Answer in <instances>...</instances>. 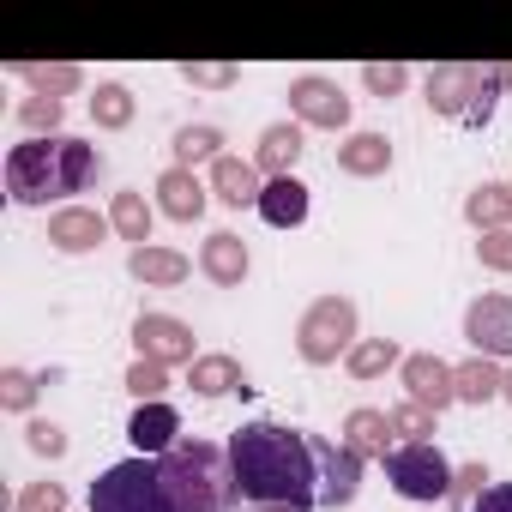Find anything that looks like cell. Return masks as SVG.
<instances>
[{
	"instance_id": "6da1fadb",
	"label": "cell",
	"mask_w": 512,
	"mask_h": 512,
	"mask_svg": "<svg viewBox=\"0 0 512 512\" xmlns=\"http://www.w3.org/2000/svg\"><path fill=\"white\" fill-rule=\"evenodd\" d=\"M229 464L241 482V500L253 506H320V464H314V434L284 428V422H247L229 434Z\"/></svg>"
},
{
	"instance_id": "7a4b0ae2",
	"label": "cell",
	"mask_w": 512,
	"mask_h": 512,
	"mask_svg": "<svg viewBox=\"0 0 512 512\" xmlns=\"http://www.w3.org/2000/svg\"><path fill=\"white\" fill-rule=\"evenodd\" d=\"M97 175H103L97 145H85V139H73V133L25 139V145L7 151V193H13V205H49V199L85 193Z\"/></svg>"
},
{
	"instance_id": "3957f363",
	"label": "cell",
	"mask_w": 512,
	"mask_h": 512,
	"mask_svg": "<svg viewBox=\"0 0 512 512\" xmlns=\"http://www.w3.org/2000/svg\"><path fill=\"white\" fill-rule=\"evenodd\" d=\"M157 470H163L169 494L181 500V512H229V506L241 500L229 446H217V440L187 434V440H175V446L157 458Z\"/></svg>"
},
{
	"instance_id": "277c9868",
	"label": "cell",
	"mask_w": 512,
	"mask_h": 512,
	"mask_svg": "<svg viewBox=\"0 0 512 512\" xmlns=\"http://www.w3.org/2000/svg\"><path fill=\"white\" fill-rule=\"evenodd\" d=\"M512 91V61L506 67H476V61H446L428 73V109L446 121H488L494 97Z\"/></svg>"
},
{
	"instance_id": "5b68a950",
	"label": "cell",
	"mask_w": 512,
	"mask_h": 512,
	"mask_svg": "<svg viewBox=\"0 0 512 512\" xmlns=\"http://www.w3.org/2000/svg\"><path fill=\"white\" fill-rule=\"evenodd\" d=\"M91 512H181L157 458H127L91 482Z\"/></svg>"
},
{
	"instance_id": "8992f818",
	"label": "cell",
	"mask_w": 512,
	"mask_h": 512,
	"mask_svg": "<svg viewBox=\"0 0 512 512\" xmlns=\"http://www.w3.org/2000/svg\"><path fill=\"white\" fill-rule=\"evenodd\" d=\"M362 338H356V302L350 296H320V302H308V314L296 320V350H302V362H314V368H332L338 356H350Z\"/></svg>"
},
{
	"instance_id": "52a82bcc",
	"label": "cell",
	"mask_w": 512,
	"mask_h": 512,
	"mask_svg": "<svg viewBox=\"0 0 512 512\" xmlns=\"http://www.w3.org/2000/svg\"><path fill=\"white\" fill-rule=\"evenodd\" d=\"M386 482H392L404 500L434 506V500L452 494V464H446V452H440L434 440H422V446H392V452H386Z\"/></svg>"
},
{
	"instance_id": "ba28073f",
	"label": "cell",
	"mask_w": 512,
	"mask_h": 512,
	"mask_svg": "<svg viewBox=\"0 0 512 512\" xmlns=\"http://www.w3.org/2000/svg\"><path fill=\"white\" fill-rule=\"evenodd\" d=\"M133 344H139V356L157 362V368H193V362H199L193 326L175 320V314H139V320H133Z\"/></svg>"
},
{
	"instance_id": "9c48e42d",
	"label": "cell",
	"mask_w": 512,
	"mask_h": 512,
	"mask_svg": "<svg viewBox=\"0 0 512 512\" xmlns=\"http://www.w3.org/2000/svg\"><path fill=\"white\" fill-rule=\"evenodd\" d=\"M464 338H470L476 356L506 362L512 356V296H476L464 308Z\"/></svg>"
},
{
	"instance_id": "30bf717a",
	"label": "cell",
	"mask_w": 512,
	"mask_h": 512,
	"mask_svg": "<svg viewBox=\"0 0 512 512\" xmlns=\"http://www.w3.org/2000/svg\"><path fill=\"white\" fill-rule=\"evenodd\" d=\"M404 392H410V404H422V410H446V404H458V368L452 362H440L434 350H416V356H404Z\"/></svg>"
},
{
	"instance_id": "8fae6325",
	"label": "cell",
	"mask_w": 512,
	"mask_h": 512,
	"mask_svg": "<svg viewBox=\"0 0 512 512\" xmlns=\"http://www.w3.org/2000/svg\"><path fill=\"white\" fill-rule=\"evenodd\" d=\"M290 109H296L302 127H326V133L350 127V97H344L332 79H320V73H308V79L290 85Z\"/></svg>"
},
{
	"instance_id": "7c38bea8",
	"label": "cell",
	"mask_w": 512,
	"mask_h": 512,
	"mask_svg": "<svg viewBox=\"0 0 512 512\" xmlns=\"http://www.w3.org/2000/svg\"><path fill=\"white\" fill-rule=\"evenodd\" d=\"M314 464H320V506H350L362 494V458L338 440H320L314 434Z\"/></svg>"
},
{
	"instance_id": "4fadbf2b",
	"label": "cell",
	"mask_w": 512,
	"mask_h": 512,
	"mask_svg": "<svg viewBox=\"0 0 512 512\" xmlns=\"http://www.w3.org/2000/svg\"><path fill=\"white\" fill-rule=\"evenodd\" d=\"M109 229H115V223L97 217L91 205H67V211L49 217V247H55V253H91V247H103Z\"/></svg>"
},
{
	"instance_id": "5bb4252c",
	"label": "cell",
	"mask_w": 512,
	"mask_h": 512,
	"mask_svg": "<svg viewBox=\"0 0 512 512\" xmlns=\"http://www.w3.org/2000/svg\"><path fill=\"white\" fill-rule=\"evenodd\" d=\"M199 272H205L217 290H241V278H247V241H241L235 229L205 235V247H199Z\"/></svg>"
},
{
	"instance_id": "9a60e30c",
	"label": "cell",
	"mask_w": 512,
	"mask_h": 512,
	"mask_svg": "<svg viewBox=\"0 0 512 512\" xmlns=\"http://www.w3.org/2000/svg\"><path fill=\"white\" fill-rule=\"evenodd\" d=\"M127 440L139 446V458H163V452L181 440V416H175V404H169V398H163V404H139L133 422H127Z\"/></svg>"
},
{
	"instance_id": "2e32d148",
	"label": "cell",
	"mask_w": 512,
	"mask_h": 512,
	"mask_svg": "<svg viewBox=\"0 0 512 512\" xmlns=\"http://www.w3.org/2000/svg\"><path fill=\"white\" fill-rule=\"evenodd\" d=\"M211 187H217V199H223L229 211H260V199H266L260 169L241 163V157H217V163H211Z\"/></svg>"
},
{
	"instance_id": "e0dca14e",
	"label": "cell",
	"mask_w": 512,
	"mask_h": 512,
	"mask_svg": "<svg viewBox=\"0 0 512 512\" xmlns=\"http://www.w3.org/2000/svg\"><path fill=\"white\" fill-rule=\"evenodd\" d=\"M127 272L139 278V284H151V290H175V284H187V272H193V260L187 253H175V247H133L127 253Z\"/></svg>"
},
{
	"instance_id": "ac0fdd59",
	"label": "cell",
	"mask_w": 512,
	"mask_h": 512,
	"mask_svg": "<svg viewBox=\"0 0 512 512\" xmlns=\"http://www.w3.org/2000/svg\"><path fill=\"white\" fill-rule=\"evenodd\" d=\"M296 163H302V121H272V127L260 133L253 169L278 181V175H296Z\"/></svg>"
},
{
	"instance_id": "d6986e66",
	"label": "cell",
	"mask_w": 512,
	"mask_h": 512,
	"mask_svg": "<svg viewBox=\"0 0 512 512\" xmlns=\"http://www.w3.org/2000/svg\"><path fill=\"white\" fill-rule=\"evenodd\" d=\"M157 211L175 217V223H199L205 217V187L193 169H163L157 175Z\"/></svg>"
},
{
	"instance_id": "ffe728a7",
	"label": "cell",
	"mask_w": 512,
	"mask_h": 512,
	"mask_svg": "<svg viewBox=\"0 0 512 512\" xmlns=\"http://www.w3.org/2000/svg\"><path fill=\"white\" fill-rule=\"evenodd\" d=\"M392 410H350L344 416V446L356 452V458H380L386 464V452H392Z\"/></svg>"
},
{
	"instance_id": "44dd1931",
	"label": "cell",
	"mask_w": 512,
	"mask_h": 512,
	"mask_svg": "<svg viewBox=\"0 0 512 512\" xmlns=\"http://www.w3.org/2000/svg\"><path fill=\"white\" fill-rule=\"evenodd\" d=\"M260 217H266L272 229H296V223H308V187H302L296 175H278V181H266Z\"/></svg>"
},
{
	"instance_id": "7402d4cb",
	"label": "cell",
	"mask_w": 512,
	"mask_h": 512,
	"mask_svg": "<svg viewBox=\"0 0 512 512\" xmlns=\"http://www.w3.org/2000/svg\"><path fill=\"white\" fill-rule=\"evenodd\" d=\"M187 386H193L199 398H229V392H247V374H241L235 356H199V362L187 368Z\"/></svg>"
},
{
	"instance_id": "603a6c76",
	"label": "cell",
	"mask_w": 512,
	"mask_h": 512,
	"mask_svg": "<svg viewBox=\"0 0 512 512\" xmlns=\"http://www.w3.org/2000/svg\"><path fill=\"white\" fill-rule=\"evenodd\" d=\"M464 217L482 229V235H494V229H512V181L500 187V181H482V187H470V199H464Z\"/></svg>"
},
{
	"instance_id": "cb8c5ba5",
	"label": "cell",
	"mask_w": 512,
	"mask_h": 512,
	"mask_svg": "<svg viewBox=\"0 0 512 512\" xmlns=\"http://www.w3.org/2000/svg\"><path fill=\"white\" fill-rule=\"evenodd\" d=\"M13 73H19L37 97H67V91L85 85V67H73V61H13Z\"/></svg>"
},
{
	"instance_id": "d4e9b609",
	"label": "cell",
	"mask_w": 512,
	"mask_h": 512,
	"mask_svg": "<svg viewBox=\"0 0 512 512\" xmlns=\"http://www.w3.org/2000/svg\"><path fill=\"white\" fill-rule=\"evenodd\" d=\"M338 169H344V175H386V169H392L386 133H350V139L338 145Z\"/></svg>"
},
{
	"instance_id": "484cf974",
	"label": "cell",
	"mask_w": 512,
	"mask_h": 512,
	"mask_svg": "<svg viewBox=\"0 0 512 512\" xmlns=\"http://www.w3.org/2000/svg\"><path fill=\"white\" fill-rule=\"evenodd\" d=\"M344 368H350L356 380H380L386 368H404V350H398V338H362V344L344 356Z\"/></svg>"
},
{
	"instance_id": "4316f807",
	"label": "cell",
	"mask_w": 512,
	"mask_h": 512,
	"mask_svg": "<svg viewBox=\"0 0 512 512\" xmlns=\"http://www.w3.org/2000/svg\"><path fill=\"white\" fill-rule=\"evenodd\" d=\"M500 380H506V368L488 362V356L458 362V404H488V398H500Z\"/></svg>"
},
{
	"instance_id": "83f0119b",
	"label": "cell",
	"mask_w": 512,
	"mask_h": 512,
	"mask_svg": "<svg viewBox=\"0 0 512 512\" xmlns=\"http://www.w3.org/2000/svg\"><path fill=\"white\" fill-rule=\"evenodd\" d=\"M109 223H115V235H121V241L151 247V205H145V193H115Z\"/></svg>"
},
{
	"instance_id": "f1b7e54d",
	"label": "cell",
	"mask_w": 512,
	"mask_h": 512,
	"mask_svg": "<svg viewBox=\"0 0 512 512\" xmlns=\"http://www.w3.org/2000/svg\"><path fill=\"white\" fill-rule=\"evenodd\" d=\"M217 145H223V133H217V127H181V133H175V169L217 163V157H223Z\"/></svg>"
},
{
	"instance_id": "f546056e",
	"label": "cell",
	"mask_w": 512,
	"mask_h": 512,
	"mask_svg": "<svg viewBox=\"0 0 512 512\" xmlns=\"http://www.w3.org/2000/svg\"><path fill=\"white\" fill-rule=\"evenodd\" d=\"M91 121L109 127V133H121V127L133 121V91H127V85H97V97H91Z\"/></svg>"
},
{
	"instance_id": "4dcf8cb0",
	"label": "cell",
	"mask_w": 512,
	"mask_h": 512,
	"mask_svg": "<svg viewBox=\"0 0 512 512\" xmlns=\"http://www.w3.org/2000/svg\"><path fill=\"white\" fill-rule=\"evenodd\" d=\"M61 115H67L61 97H37V91H31V97L19 103V121H25L31 139H55V133H61Z\"/></svg>"
},
{
	"instance_id": "1f68e13d",
	"label": "cell",
	"mask_w": 512,
	"mask_h": 512,
	"mask_svg": "<svg viewBox=\"0 0 512 512\" xmlns=\"http://www.w3.org/2000/svg\"><path fill=\"white\" fill-rule=\"evenodd\" d=\"M127 392L139 398V404H163V392H169V368H157V362H133L127 368Z\"/></svg>"
},
{
	"instance_id": "d6a6232c",
	"label": "cell",
	"mask_w": 512,
	"mask_h": 512,
	"mask_svg": "<svg viewBox=\"0 0 512 512\" xmlns=\"http://www.w3.org/2000/svg\"><path fill=\"white\" fill-rule=\"evenodd\" d=\"M392 434H398V446H422L428 434H434V410H422V404H398L392 410Z\"/></svg>"
},
{
	"instance_id": "836d02e7",
	"label": "cell",
	"mask_w": 512,
	"mask_h": 512,
	"mask_svg": "<svg viewBox=\"0 0 512 512\" xmlns=\"http://www.w3.org/2000/svg\"><path fill=\"white\" fill-rule=\"evenodd\" d=\"M181 79H187L193 91H229V85L241 79V67H229V61H187Z\"/></svg>"
},
{
	"instance_id": "e575fe53",
	"label": "cell",
	"mask_w": 512,
	"mask_h": 512,
	"mask_svg": "<svg viewBox=\"0 0 512 512\" xmlns=\"http://www.w3.org/2000/svg\"><path fill=\"white\" fill-rule=\"evenodd\" d=\"M362 85L386 103V97H398V91L410 85V67H398V61H368V67H362Z\"/></svg>"
},
{
	"instance_id": "d590c367",
	"label": "cell",
	"mask_w": 512,
	"mask_h": 512,
	"mask_svg": "<svg viewBox=\"0 0 512 512\" xmlns=\"http://www.w3.org/2000/svg\"><path fill=\"white\" fill-rule=\"evenodd\" d=\"M37 374L31 368H7V374H0V404H7V410H31L37 404Z\"/></svg>"
},
{
	"instance_id": "8d00e7d4",
	"label": "cell",
	"mask_w": 512,
	"mask_h": 512,
	"mask_svg": "<svg viewBox=\"0 0 512 512\" xmlns=\"http://www.w3.org/2000/svg\"><path fill=\"white\" fill-rule=\"evenodd\" d=\"M13 512H67V488H61V482H31V488L13 500Z\"/></svg>"
},
{
	"instance_id": "74e56055",
	"label": "cell",
	"mask_w": 512,
	"mask_h": 512,
	"mask_svg": "<svg viewBox=\"0 0 512 512\" xmlns=\"http://www.w3.org/2000/svg\"><path fill=\"white\" fill-rule=\"evenodd\" d=\"M476 260H482L488 272H512V229L482 235V241H476Z\"/></svg>"
},
{
	"instance_id": "f35d334b",
	"label": "cell",
	"mask_w": 512,
	"mask_h": 512,
	"mask_svg": "<svg viewBox=\"0 0 512 512\" xmlns=\"http://www.w3.org/2000/svg\"><path fill=\"white\" fill-rule=\"evenodd\" d=\"M482 482H488V470H482V464H464V470H452V494H446V500H452V506H476V500H482Z\"/></svg>"
},
{
	"instance_id": "ab89813d",
	"label": "cell",
	"mask_w": 512,
	"mask_h": 512,
	"mask_svg": "<svg viewBox=\"0 0 512 512\" xmlns=\"http://www.w3.org/2000/svg\"><path fill=\"white\" fill-rule=\"evenodd\" d=\"M25 446H31L37 458H61V452H67V434H61L55 422H31V428H25Z\"/></svg>"
},
{
	"instance_id": "60d3db41",
	"label": "cell",
	"mask_w": 512,
	"mask_h": 512,
	"mask_svg": "<svg viewBox=\"0 0 512 512\" xmlns=\"http://www.w3.org/2000/svg\"><path fill=\"white\" fill-rule=\"evenodd\" d=\"M470 512H512V482H494V488H482V500H476Z\"/></svg>"
},
{
	"instance_id": "b9f144b4",
	"label": "cell",
	"mask_w": 512,
	"mask_h": 512,
	"mask_svg": "<svg viewBox=\"0 0 512 512\" xmlns=\"http://www.w3.org/2000/svg\"><path fill=\"white\" fill-rule=\"evenodd\" d=\"M500 398H506V404H512V368H506V380H500Z\"/></svg>"
},
{
	"instance_id": "7bdbcfd3",
	"label": "cell",
	"mask_w": 512,
	"mask_h": 512,
	"mask_svg": "<svg viewBox=\"0 0 512 512\" xmlns=\"http://www.w3.org/2000/svg\"><path fill=\"white\" fill-rule=\"evenodd\" d=\"M260 512H296V506H260Z\"/></svg>"
}]
</instances>
